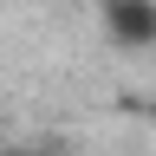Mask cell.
I'll use <instances>...</instances> for the list:
<instances>
[{
  "label": "cell",
  "instance_id": "obj_1",
  "mask_svg": "<svg viewBox=\"0 0 156 156\" xmlns=\"http://www.w3.org/2000/svg\"><path fill=\"white\" fill-rule=\"evenodd\" d=\"M104 26L117 46H156V0H104Z\"/></svg>",
  "mask_w": 156,
  "mask_h": 156
}]
</instances>
